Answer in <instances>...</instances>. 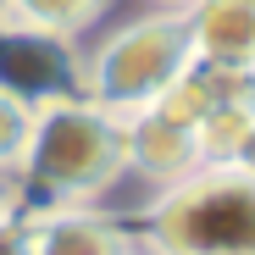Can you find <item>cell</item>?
I'll use <instances>...</instances> for the list:
<instances>
[{
    "label": "cell",
    "instance_id": "cell-1",
    "mask_svg": "<svg viewBox=\"0 0 255 255\" xmlns=\"http://www.w3.org/2000/svg\"><path fill=\"white\" fill-rule=\"evenodd\" d=\"M22 189L45 205H89L128 172L122 117L95 100H56L33 111V133L22 150Z\"/></svg>",
    "mask_w": 255,
    "mask_h": 255
},
{
    "label": "cell",
    "instance_id": "cell-2",
    "mask_svg": "<svg viewBox=\"0 0 255 255\" xmlns=\"http://www.w3.org/2000/svg\"><path fill=\"white\" fill-rule=\"evenodd\" d=\"M139 244L150 255H255V172L194 166L144 211Z\"/></svg>",
    "mask_w": 255,
    "mask_h": 255
},
{
    "label": "cell",
    "instance_id": "cell-3",
    "mask_svg": "<svg viewBox=\"0 0 255 255\" xmlns=\"http://www.w3.org/2000/svg\"><path fill=\"white\" fill-rule=\"evenodd\" d=\"M194 61L183 11H144L100 39V50L83 56V100L100 111L133 117L144 111L166 83Z\"/></svg>",
    "mask_w": 255,
    "mask_h": 255
},
{
    "label": "cell",
    "instance_id": "cell-4",
    "mask_svg": "<svg viewBox=\"0 0 255 255\" xmlns=\"http://www.w3.org/2000/svg\"><path fill=\"white\" fill-rule=\"evenodd\" d=\"M0 89L17 95L22 106H56L83 95V56L78 39H56L39 28L0 22Z\"/></svg>",
    "mask_w": 255,
    "mask_h": 255
},
{
    "label": "cell",
    "instance_id": "cell-5",
    "mask_svg": "<svg viewBox=\"0 0 255 255\" xmlns=\"http://www.w3.org/2000/svg\"><path fill=\"white\" fill-rule=\"evenodd\" d=\"M189 50L211 72H255V0H189Z\"/></svg>",
    "mask_w": 255,
    "mask_h": 255
},
{
    "label": "cell",
    "instance_id": "cell-6",
    "mask_svg": "<svg viewBox=\"0 0 255 255\" xmlns=\"http://www.w3.org/2000/svg\"><path fill=\"white\" fill-rule=\"evenodd\" d=\"M33 255H128L133 233L100 217L95 205H45L28 217Z\"/></svg>",
    "mask_w": 255,
    "mask_h": 255
},
{
    "label": "cell",
    "instance_id": "cell-7",
    "mask_svg": "<svg viewBox=\"0 0 255 255\" xmlns=\"http://www.w3.org/2000/svg\"><path fill=\"white\" fill-rule=\"evenodd\" d=\"M122 133H128V172H139L150 183H178L189 178L200 155H194V133L189 128H172V122H161L155 111H133V117H122Z\"/></svg>",
    "mask_w": 255,
    "mask_h": 255
},
{
    "label": "cell",
    "instance_id": "cell-8",
    "mask_svg": "<svg viewBox=\"0 0 255 255\" xmlns=\"http://www.w3.org/2000/svg\"><path fill=\"white\" fill-rule=\"evenodd\" d=\"M222 89H228V72H211V67H200V61H189L172 83H166V89L144 106V111H155L161 122H172V128H200V117L211 111L222 100Z\"/></svg>",
    "mask_w": 255,
    "mask_h": 255
},
{
    "label": "cell",
    "instance_id": "cell-9",
    "mask_svg": "<svg viewBox=\"0 0 255 255\" xmlns=\"http://www.w3.org/2000/svg\"><path fill=\"white\" fill-rule=\"evenodd\" d=\"M106 11V0H6V22L39 28L56 39H78L83 28H95Z\"/></svg>",
    "mask_w": 255,
    "mask_h": 255
},
{
    "label": "cell",
    "instance_id": "cell-10",
    "mask_svg": "<svg viewBox=\"0 0 255 255\" xmlns=\"http://www.w3.org/2000/svg\"><path fill=\"white\" fill-rule=\"evenodd\" d=\"M28 133H33V106H22L17 95L0 89V166H22Z\"/></svg>",
    "mask_w": 255,
    "mask_h": 255
},
{
    "label": "cell",
    "instance_id": "cell-11",
    "mask_svg": "<svg viewBox=\"0 0 255 255\" xmlns=\"http://www.w3.org/2000/svg\"><path fill=\"white\" fill-rule=\"evenodd\" d=\"M22 200H28V189H22V172H17V166H0V222L22 217Z\"/></svg>",
    "mask_w": 255,
    "mask_h": 255
},
{
    "label": "cell",
    "instance_id": "cell-12",
    "mask_svg": "<svg viewBox=\"0 0 255 255\" xmlns=\"http://www.w3.org/2000/svg\"><path fill=\"white\" fill-rule=\"evenodd\" d=\"M0 255H33V233H28V211L11 222H0Z\"/></svg>",
    "mask_w": 255,
    "mask_h": 255
},
{
    "label": "cell",
    "instance_id": "cell-13",
    "mask_svg": "<svg viewBox=\"0 0 255 255\" xmlns=\"http://www.w3.org/2000/svg\"><path fill=\"white\" fill-rule=\"evenodd\" d=\"M233 166L239 172H255V128L244 133V144H239V155H233Z\"/></svg>",
    "mask_w": 255,
    "mask_h": 255
},
{
    "label": "cell",
    "instance_id": "cell-14",
    "mask_svg": "<svg viewBox=\"0 0 255 255\" xmlns=\"http://www.w3.org/2000/svg\"><path fill=\"white\" fill-rule=\"evenodd\" d=\"M189 6V0H161V11H183Z\"/></svg>",
    "mask_w": 255,
    "mask_h": 255
},
{
    "label": "cell",
    "instance_id": "cell-15",
    "mask_svg": "<svg viewBox=\"0 0 255 255\" xmlns=\"http://www.w3.org/2000/svg\"><path fill=\"white\" fill-rule=\"evenodd\" d=\"M128 255H150V250H144V244H139V239H133V250H128Z\"/></svg>",
    "mask_w": 255,
    "mask_h": 255
},
{
    "label": "cell",
    "instance_id": "cell-16",
    "mask_svg": "<svg viewBox=\"0 0 255 255\" xmlns=\"http://www.w3.org/2000/svg\"><path fill=\"white\" fill-rule=\"evenodd\" d=\"M0 22H6V0H0Z\"/></svg>",
    "mask_w": 255,
    "mask_h": 255
}]
</instances>
